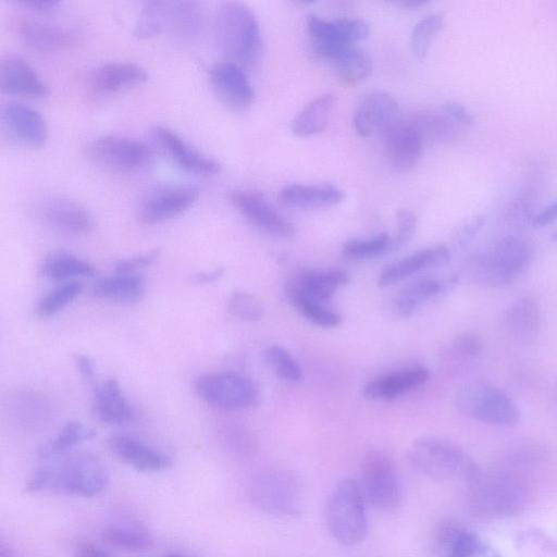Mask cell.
Wrapping results in <instances>:
<instances>
[{"instance_id": "1", "label": "cell", "mask_w": 557, "mask_h": 557, "mask_svg": "<svg viewBox=\"0 0 557 557\" xmlns=\"http://www.w3.org/2000/svg\"><path fill=\"white\" fill-rule=\"evenodd\" d=\"M53 459L34 471L27 481V491L95 497L107 487L108 470L97 456L76 451Z\"/></svg>"}, {"instance_id": "2", "label": "cell", "mask_w": 557, "mask_h": 557, "mask_svg": "<svg viewBox=\"0 0 557 557\" xmlns=\"http://www.w3.org/2000/svg\"><path fill=\"white\" fill-rule=\"evenodd\" d=\"M218 45L228 61L252 69L262 50L261 32L253 12L242 2L223 3L215 15Z\"/></svg>"}, {"instance_id": "3", "label": "cell", "mask_w": 557, "mask_h": 557, "mask_svg": "<svg viewBox=\"0 0 557 557\" xmlns=\"http://www.w3.org/2000/svg\"><path fill=\"white\" fill-rule=\"evenodd\" d=\"M534 255L531 242L508 234L478 253L471 262L474 281L486 287H504L516 282L530 267Z\"/></svg>"}, {"instance_id": "4", "label": "cell", "mask_w": 557, "mask_h": 557, "mask_svg": "<svg viewBox=\"0 0 557 557\" xmlns=\"http://www.w3.org/2000/svg\"><path fill=\"white\" fill-rule=\"evenodd\" d=\"M465 484L469 509L480 518L510 517L519 513L527 503V488L517 476L508 472L480 470Z\"/></svg>"}, {"instance_id": "5", "label": "cell", "mask_w": 557, "mask_h": 557, "mask_svg": "<svg viewBox=\"0 0 557 557\" xmlns=\"http://www.w3.org/2000/svg\"><path fill=\"white\" fill-rule=\"evenodd\" d=\"M410 466L435 480H472L480 467L458 444L438 437H420L407 450Z\"/></svg>"}, {"instance_id": "6", "label": "cell", "mask_w": 557, "mask_h": 557, "mask_svg": "<svg viewBox=\"0 0 557 557\" xmlns=\"http://www.w3.org/2000/svg\"><path fill=\"white\" fill-rule=\"evenodd\" d=\"M249 497L262 512L278 517H297L305 500L300 476L284 467H269L259 471L249 484Z\"/></svg>"}, {"instance_id": "7", "label": "cell", "mask_w": 557, "mask_h": 557, "mask_svg": "<svg viewBox=\"0 0 557 557\" xmlns=\"http://www.w3.org/2000/svg\"><path fill=\"white\" fill-rule=\"evenodd\" d=\"M366 503L359 483L351 479L339 481L330 494L325 508L326 525L342 545L352 547L366 539Z\"/></svg>"}, {"instance_id": "8", "label": "cell", "mask_w": 557, "mask_h": 557, "mask_svg": "<svg viewBox=\"0 0 557 557\" xmlns=\"http://www.w3.org/2000/svg\"><path fill=\"white\" fill-rule=\"evenodd\" d=\"M455 407L460 414L491 425L513 426L520 420L510 396L486 380L463 384L456 393Z\"/></svg>"}, {"instance_id": "9", "label": "cell", "mask_w": 557, "mask_h": 557, "mask_svg": "<svg viewBox=\"0 0 557 557\" xmlns=\"http://www.w3.org/2000/svg\"><path fill=\"white\" fill-rule=\"evenodd\" d=\"M359 486L367 503L379 510H393L403 500V485L397 467L389 455L372 449L360 463Z\"/></svg>"}, {"instance_id": "10", "label": "cell", "mask_w": 557, "mask_h": 557, "mask_svg": "<svg viewBox=\"0 0 557 557\" xmlns=\"http://www.w3.org/2000/svg\"><path fill=\"white\" fill-rule=\"evenodd\" d=\"M194 389L207 404L226 410L250 408L261 397L251 379L234 372L201 374L194 381Z\"/></svg>"}, {"instance_id": "11", "label": "cell", "mask_w": 557, "mask_h": 557, "mask_svg": "<svg viewBox=\"0 0 557 557\" xmlns=\"http://www.w3.org/2000/svg\"><path fill=\"white\" fill-rule=\"evenodd\" d=\"M89 158L106 170L116 173H134L144 170L153 159V152L145 143L121 135H103L87 147Z\"/></svg>"}, {"instance_id": "12", "label": "cell", "mask_w": 557, "mask_h": 557, "mask_svg": "<svg viewBox=\"0 0 557 557\" xmlns=\"http://www.w3.org/2000/svg\"><path fill=\"white\" fill-rule=\"evenodd\" d=\"M194 185L169 184L149 189L139 200L137 215L143 224H157L181 215L198 199Z\"/></svg>"}, {"instance_id": "13", "label": "cell", "mask_w": 557, "mask_h": 557, "mask_svg": "<svg viewBox=\"0 0 557 557\" xmlns=\"http://www.w3.org/2000/svg\"><path fill=\"white\" fill-rule=\"evenodd\" d=\"M228 201L248 222L267 234L289 238L295 233L293 224L261 193L232 190Z\"/></svg>"}, {"instance_id": "14", "label": "cell", "mask_w": 557, "mask_h": 557, "mask_svg": "<svg viewBox=\"0 0 557 557\" xmlns=\"http://www.w3.org/2000/svg\"><path fill=\"white\" fill-rule=\"evenodd\" d=\"M209 79L219 100L233 111H246L255 99L253 88L244 69L231 61L215 63Z\"/></svg>"}, {"instance_id": "15", "label": "cell", "mask_w": 557, "mask_h": 557, "mask_svg": "<svg viewBox=\"0 0 557 557\" xmlns=\"http://www.w3.org/2000/svg\"><path fill=\"white\" fill-rule=\"evenodd\" d=\"M399 117L396 99L385 91L369 94L357 107L354 114V127L360 136L381 135Z\"/></svg>"}, {"instance_id": "16", "label": "cell", "mask_w": 557, "mask_h": 557, "mask_svg": "<svg viewBox=\"0 0 557 557\" xmlns=\"http://www.w3.org/2000/svg\"><path fill=\"white\" fill-rule=\"evenodd\" d=\"M382 136L394 168L407 171L417 165L422 154L423 137L413 122L398 120Z\"/></svg>"}, {"instance_id": "17", "label": "cell", "mask_w": 557, "mask_h": 557, "mask_svg": "<svg viewBox=\"0 0 557 557\" xmlns=\"http://www.w3.org/2000/svg\"><path fill=\"white\" fill-rule=\"evenodd\" d=\"M151 132L172 161L185 171L201 175H212L221 171V164L216 160L196 150L169 127L157 125Z\"/></svg>"}, {"instance_id": "18", "label": "cell", "mask_w": 557, "mask_h": 557, "mask_svg": "<svg viewBox=\"0 0 557 557\" xmlns=\"http://www.w3.org/2000/svg\"><path fill=\"white\" fill-rule=\"evenodd\" d=\"M16 30L21 40L38 52H61L75 48L78 37L71 30L48 22L34 18H20Z\"/></svg>"}, {"instance_id": "19", "label": "cell", "mask_w": 557, "mask_h": 557, "mask_svg": "<svg viewBox=\"0 0 557 557\" xmlns=\"http://www.w3.org/2000/svg\"><path fill=\"white\" fill-rule=\"evenodd\" d=\"M109 446L121 461L140 472H160L173 466V459L169 455L126 434L112 435Z\"/></svg>"}, {"instance_id": "20", "label": "cell", "mask_w": 557, "mask_h": 557, "mask_svg": "<svg viewBox=\"0 0 557 557\" xmlns=\"http://www.w3.org/2000/svg\"><path fill=\"white\" fill-rule=\"evenodd\" d=\"M348 282V274L341 270L308 271L294 277L287 284L286 293L289 300L306 299L323 304Z\"/></svg>"}, {"instance_id": "21", "label": "cell", "mask_w": 557, "mask_h": 557, "mask_svg": "<svg viewBox=\"0 0 557 557\" xmlns=\"http://www.w3.org/2000/svg\"><path fill=\"white\" fill-rule=\"evenodd\" d=\"M315 52L329 61L346 84H357L372 71L369 54L356 45H314Z\"/></svg>"}, {"instance_id": "22", "label": "cell", "mask_w": 557, "mask_h": 557, "mask_svg": "<svg viewBox=\"0 0 557 557\" xmlns=\"http://www.w3.org/2000/svg\"><path fill=\"white\" fill-rule=\"evenodd\" d=\"M0 86L3 92L28 98L44 97L49 92L37 72L24 59L11 54L1 59Z\"/></svg>"}, {"instance_id": "23", "label": "cell", "mask_w": 557, "mask_h": 557, "mask_svg": "<svg viewBox=\"0 0 557 557\" xmlns=\"http://www.w3.org/2000/svg\"><path fill=\"white\" fill-rule=\"evenodd\" d=\"M3 125L16 139L30 147H40L47 139V124L34 108L22 102H9L2 108Z\"/></svg>"}, {"instance_id": "24", "label": "cell", "mask_w": 557, "mask_h": 557, "mask_svg": "<svg viewBox=\"0 0 557 557\" xmlns=\"http://www.w3.org/2000/svg\"><path fill=\"white\" fill-rule=\"evenodd\" d=\"M307 27L314 45H355L369 36L368 24L359 18L331 21L309 15Z\"/></svg>"}, {"instance_id": "25", "label": "cell", "mask_w": 557, "mask_h": 557, "mask_svg": "<svg viewBox=\"0 0 557 557\" xmlns=\"http://www.w3.org/2000/svg\"><path fill=\"white\" fill-rule=\"evenodd\" d=\"M45 221L52 227L70 235H84L94 227L90 213L79 203L64 198L46 199L40 207Z\"/></svg>"}, {"instance_id": "26", "label": "cell", "mask_w": 557, "mask_h": 557, "mask_svg": "<svg viewBox=\"0 0 557 557\" xmlns=\"http://www.w3.org/2000/svg\"><path fill=\"white\" fill-rule=\"evenodd\" d=\"M144 67L132 62H109L97 66L89 75L91 89L99 94H111L146 82Z\"/></svg>"}, {"instance_id": "27", "label": "cell", "mask_w": 557, "mask_h": 557, "mask_svg": "<svg viewBox=\"0 0 557 557\" xmlns=\"http://www.w3.org/2000/svg\"><path fill=\"white\" fill-rule=\"evenodd\" d=\"M449 249L444 245H437L419 250L387 267L380 275V287L391 286L421 270L441 267L448 262Z\"/></svg>"}, {"instance_id": "28", "label": "cell", "mask_w": 557, "mask_h": 557, "mask_svg": "<svg viewBox=\"0 0 557 557\" xmlns=\"http://www.w3.org/2000/svg\"><path fill=\"white\" fill-rule=\"evenodd\" d=\"M541 325L542 309L534 296H522L512 301L506 310L505 327L518 342H531L537 335Z\"/></svg>"}, {"instance_id": "29", "label": "cell", "mask_w": 557, "mask_h": 557, "mask_svg": "<svg viewBox=\"0 0 557 557\" xmlns=\"http://www.w3.org/2000/svg\"><path fill=\"white\" fill-rule=\"evenodd\" d=\"M92 412L106 424H121L132 420L134 416L115 379H108L95 386Z\"/></svg>"}, {"instance_id": "30", "label": "cell", "mask_w": 557, "mask_h": 557, "mask_svg": "<svg viewBox=\"0 0 557 557\" xmlns=\"http://www.w3.org/2000/svg\"><path fill=\"white\" fill-rule=\"evenodd\" d=\"M202 26V13L199 4L194 1H163L162 28L173 37L193 40Z\"/></svg>"}, {"instance_id": "31", "label": "cell", "mask_w": 557, "mask_h": 557, "mask_svg": "<svg viewBox=\"0 0 557 557\" xmlns=\"http://www.w3.org/2000/svg\"><path fill=\"white\" fill-rule=\"evenodd\" d=\"M344 199V190L331 184H289L278 194L283 205L304 209L331 207Z\"/></svg>"}, {"instance_id": "32", "label": "cell", "mask_w": 557, "mask_h": 557, "mask_svg": "<svg viewBox=\"0 0 557 557\" xmlns=\"http://www.w3.org/2000/svg\"><path fill=\"white\" fill-rule=\"evenodd\" d=\"M429 376V370L425 368L409 369L368 382L362 394L373 400H393L423 385Z\"/></svg>"}, {"instance_id": "33", "label": "cell", "mask_w": 557, "mask_h": 557, "mask_svg": "<svg viewBox=\"0 0 557 557\" xmlns=\"http://www.w3.org/2000/svg\"><path fill=\"white\" fill-rule=\"evenodd\" d=\"M455 277L440 280L435 277H422L401 287L393 298V307L401 317H410L425 302L443 294Z\"/></svg>"}, {"instance_id": "34", "label": "cell", "mask_w": 557, "mask_h": 557, "mask_svg": "<svg viewBox=\"0 0 557 557\" xmlns=\"http://www.w3.org/2000/svg\"><path fill=\"white\" fill-rule=\"evenodd\" d=\"M336 95L325 92L309 103L294 117L290 128L298 137H308L321 133L329 124Z\"/></svg>"}, {"instance_id": "35", "label": "cell", "mask_w": 557, "mask_h": 557, "mask_svg": "<svg viewBox=\"0 0 557 557\" xmlns=\"http://www.w3.org/2000/svg\"><path fill=\"white\" fill-rule=\"evenodd\" d=\"M146 289L144 277L136 274H113L97 280L92 293L98 298L119 302L139 299Z\"/></svg>"}, {"instance_id": "36", "label": "cell", "mask_w": 557, "mask_h": 557, "mask_svg": "<svg viewBox=\"0 0 557 557\" xmlns=\"http://www.w3.org/2000/svg\"><path fill=\"white\" fill-rule=\"evenodd\" d=\"M40 273L50 280L66 282L76 277L92 276L96 273V268L69 251L60 250L53 251L45 258Z\"/></svg>"}, {"instance_id": "37", "label": "cell", "mask_w": 557, "mask_h": 557, "mask_svg": "<svg viewBox=\"0 0 557 557\" xmlns=\"http://www.w3.org/2000/svg\"><path fill=\"white\" fill-rule=\"evenodd\" d=\"M8 405L9 414L25 428H36L45 423L50 414L47 400L34 392H18L11 397Z\"/></svg>"}, {"instance_id": "38", "label": "cell", "mask_w": 557, "mask_h": 557, "mask_svg": "<svg viewBox=\"0 0 557 557\" xmlns=\"http://www.w3.org/2000/svg\"><path fill=\"white\" fill-rule=\"evenodd\" d=\"M101 539L108 545L126 552H144L153 544L151 534L144 528L128 524H114L101 531Z\"/></svg>"}, {"instance_id": "39", "label": "cell", "mask_w": 557, "mask_h": 557, "mask_svg": "<svg viewBox=\"0 0 557 557\" xmlns=\"http://www.w3.org/2000/svg\"><path fill=\"white\" fill-rule=\"evenodd\" d=\"M95 436L96 431L92 428L79 421H69L53 438L39 449V456L42 459L62 456L67 454L72 447Z\"/></svg>"}, {"instance_id": "40", "label": "cell", "mask_w": 557, "mask_h": 557, "mask_svg": "<svg viewBox=\"0 0 557 557\" xmlns=\"http://www.w3.org/2000/svg\"><path fill=\"white\" fill-rule=\"evenodd\" d=\"M83 292V284L77 280L66 281L40 298L35 311L38 317L48 318L54 315L71 304Z\"/></svg>"}, {"instance_id": "41", "label": "cell", "mask_w": 557, "mask_h": 557, "mask_svg": "<svg viewBox=\"0 0 557 557\" xmlns=\"http://www.w3.org/2000/svg\"><path fill=\"white\" fill-rule=\"evenodd\" d=\"M445 16L443 13H432L421 18L413 27L410 36L412 53L418 59H424L433 40L443 29Z\"/></svg>"}, {"instance_id": "42", "label": "cell", "mask_w": 557, "mask_h": 557, "mask_svg": "<svg viewBox=\"0 0 557 557\" xmlns=\"http://www.w3.org/2000/svg\"><path fill=\"white\" fill-rule=\"evenodd\" d=\"M392 250V238L386 233L366 239H349L342 248L346 259L354 261L377 258Z\"/></svg>"}, {"instance_id": "43", "label": "cell", "mask_w": 557, "mask_h": 557, "mask_svg": "<svg viewBox=\"0 0 557 557\" xmlns=\"http://www.w3.org/2000/svg\"><path fill=\"white\" fill-rule=\"evenodd\" d=\"M263 360L283 381L296 383L302 380V370L294 357L283 347L272 345L264 349Z\"/></svg>"}, {"instance_id": "44", "label": "cell", "mask_w": 557, "mask_h": 557, "mask_svg": "<svg viewBox=\"0 0 557 557\" xmlns=\"http://www.w3.org/2000/svg\"><path fill=\"white\" fill-rule=\"evenodd\" d=\"M161 33H163L162 1L153 0L143 2L134 26V36L139 39H147L158 36Z\"/></svg>"}, {"instance_id": "45", "label": "cell", "mask_w": 557, "mask_h": 557, "mask_svg": "<svg viewBox=\"0 0 557 557\" xmlns=\"http://www.w3.org/2000/svg\"><path fill=\"white\" fill-rule=\"evenodd\" d=\"M445 557H499L479 536L463 529L453 542Z\"/></svg>"}, {"instance_id": "46", "label": "cell", "mask_w": 557, "mask_h": 557, "mask_svg": "<svg viewBox=\"0 0 557 557\" xmlns=\"http://www.w3.org/2000/svg\"><path fill=\"white\" fill-rule=\"evenodd\" d=\"M228 312L238 320L256 322L263 317V306L260 300L250 293L234 292L227 301Z\"/></svg>"}, {"instance_id": "47", "label": "cell", "mask_w": 557, "mask_h": 557, "mask_svg": "<svg viewBox=\"0 0 557 557\" xmlns=\"http://www.w3.org/2000/svg\"><path fill=\"white\" fill-rule=\"evenodd\" d=\"M412 122L420 131L422 137L446 140L454 136V126L446 115L434 112H420Z\"/></svg>"}, {"instance_id": "48", "label": "cell", "mask_w": 557, "mask_h": 557, "mask_svg": "<svg viewBox=\"0 0 557 557\" xmlns=\"http://www.w3.org/2000/svg\"><path fill=\"white\" fill-rule=\"evenodd\" d=\"M292 304L309 321L321 327H336L342 323V317L322 304L312 302L306 299H293Z\"/></svg>"}, {"instance_id": "49", "label": "cell", "mask_w": 557, "mask_h": 557, "mask_svg": "<svg viewBox=\"0 0 557 557\" xmlns=\"http://www.w3.org/2000/svg\"><path fill=\"white\" fill-rule=\"evenodd\" d=\"M397 232L392 238V250L399 249L406 245L414 234L417 218L409 210H400L396 215Z\"/></svg>"}, {"instance_id": "50", "label": "cell", "mask_w": 557, "mask_h": 557, "mask_svg": "<svg viewBox=\"0 0 557 557\" xmlns=\"http://www.w3.org/2000/svg\"><path fill=\"white\" fill-rule=\"evenodd\" d=\"M159 255L160 250L157 248L132 258L120 259L114 263V270L120 274H134L137 270L152 264Z\"/></svg>"}, {"instance_id": "51", "label": "cell", "mask_w": 557, "mask_h": 557, "mask_svg": "<svg viewBox=\"0 0 557 557\" xmlns=\"http://www.w3.org/2000/svg\"><path fill=\"white\" fill-rule=\"evenodd\" d=\"M454 352L463 359L476 358L482 351V342L473 333H462L453 342Z\"/></svg>"}, {"instance_id": "52", "label": "cell", "mask_w": 557, "mask_h": 557, "mask_svg": "<svg viewBox=\"0 0 557 557\" xmlns=\"http://www.w3.org/2000/svg\"><path fill=\"white\" fill-rule=\"evenodd\" d=\"M442 110L444 114L453 122L470 126L473 124V115L461 103L453 100H447L443 103Z\"/></svg>"}, {"instance_id": "53", "label": "cell", "mask_w": 557, "mask_h": 557, "mask_svg": "<svg viewBox=\"0 0 557 557\" xmlns=\"http://www.w3.org/2000/svg\"><path fill=\"white\" fill-rule=\"evenodd\" d=\"M74 557H112L107 550L89 541H79L74 546Z\"/></svg>"}, {"instance_id": "54", "label": "cell", "mask_w": 557, "mask_h": 557, "mask_svg": "<svg viewBox=\"0 0 557 557\" xmlns=\"http://www.w3.org/2000/svg\"><path fill=\"white\" fill-rule=\"evenodd\" d=\"M557 221V199L540 210L532 219L534 227H544Z\"/></svg>"}, {"instance_id": "55", "label": "cell", "mask_w": 557, "mask_h": 557, "mask_svg": "<svg viewBox=\"0 0 557 557\" xmlns=\"http://www.w3.org/2000/svg\"><path fill=\"white\" fill-rule=\"evenodd\" d=\"M15 3L40 13L51 12L60 5V1L55 0H20Z\"/></svg>"}, {"instance_id": "56", "label": "cell", "mask_w": 557, "mask_h": 557, "mask_svg": "<svg viewBox=\"0 0 557 557\" xmlns=\"http://www.w3.org/2000/svg\"><path fill=\"white\" fill-rule=\"evenodd\" d=\"M74 362L81 374L87 380H92L95 375V367L92 360L83 354H76L74 356Z\"/></svg>"}, {"instance_id": "57", "label": "cell", "mask_w": 557, "mask_h": 557, "mask_svg": "<svg viewBox=\"0 0 557 557\" xmlns=\"http://www.w3.org/2000/svg\"><path fill=\"white\" fill-rule=\"evenodd\" d=\"M223 274V269H214L211 271L198 272L194 275L193 281L198 284H208L215 282Z\"/></svg>"}, {"instance_id": "58", "label": "cell", "mask_w": 557, "mask_h": 557, "mask_svg": "<svg viewBox=\"0 0 557 557\" xmlns=\"http://www.w3.org/2000/svg\"><path fill=\"white\" fill-rule=\"evenodd\" d=\"M423 3H424V1H406V2H403L401 4L404 7H408V8H417Z\"/></svg>"}, {"instance_id": "59", "label": "cell", "mask_w": 557, "mask_h": 557, "mask_svg": "<svg viewBox=\"0 0 557 557\" xmlns=\"http://www.w3.org/2000/svg\"><path fill=\"white\" fill-rule=\"evenodd\" d=\"M0 557H13L12 554L1 546Z\"/></svg>"}, {"instance_id": "60", "label": "cell", "mask_w": 557, "mask_h": 557, "mask_svg": "<svg viewBox=\"0 0 557 557\" xmlns=\"http://www.w3.org/2000/svg\"><path fill=\"white\" fill-rule=\"evenodd\" d=\"M163 557H191V556H187V555L178 554V553H172V554H168Z\"/></svg>"}, {"instance_id": "61", "label": "cell", "mask_w": 557, "mask_h": 557, "mask_svg": "<svg viewBox=\"0 0 557 557\" xmlns=\"http://www.w3.org/2000/svg\"><path fill=\"white\" fill-rule=\"evenodd\" d=\"M553 242L557 243V231L550 235Z\"/></svg>"}]
</instances>
